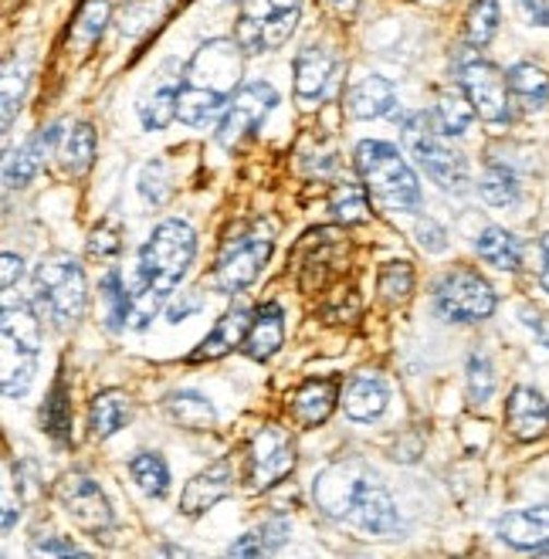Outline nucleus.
<instances>
[{
	"label": "nucleus",
	"mask_w": 549,
	"mask_h": 559,
	"mask_svg": "<svg viewBox=\"0 0 549 559\" xmlns=\"http://www.w3.org/2000/svg\"><path fill=\"white\" fill-rule=\"evenodd\" d=\"M509 92L512 98H520L523 109H542L549 103V75L542 69H536L533 61H520L509 69Z\"/></svg>",
	"instance_id": "obj_28"
},
{
	"label": "nucleus",
	"mask_w": 549,
	"mask_h": 559,
	"mask_svg": "<svg viewBox=\"0 0 549 559\" xmlns=\"http://www.w3.org/2000/svg\"><path fill=\"white\" fill-rule=\"evenodd\" d=\"M21 275H24V261H21V254L8 251L4 258H0V288H14V285L21 282Z\"/></svg>",
	"instance_id": "obj_48"
},
{
	"label": "nucleus",
	"mask_w": 549,
	"mask_h": 559,
	"mask_svg": "<svg viewBox=\"0 0 549 559\" xmlns=\"http://www.w3.org/2000/svg\"><path fill=\"white\" fill-rule=\"evenodd\" d=\"M520 11L529 24L549 27V0H520Z\"/></svg>",
	"instance_id": "obj_49"
},
{
	"label": "nucleus",
	"mask_w": 549,
	"mask_h": 559,
	"mask_svg": "<svg viewBox=\"0 0 549 559\" xmlns=\"http://www.w3.org/2000/svg\"><path fill=\"white\" fill-rule=\"evenodd\" d=\"M198 309H201V299L187 292V302H174L170 306V322H180V319H187L190 312H198Z\"/></svg>",
	"instance_id": "obj_52"
},
{
	"label": "nucleus",
	"mask_w": 549,
	"mask_h": 559,
	"mask_svg": "<svg viewBox=\"0 0 549 559\" xmlns=\"http://www.w3.org/2000/svg\"><path fill=\"white\" fill-rule=\"evenodd\" d=\"M99 302H103V319L109 333H119L122 325H129V292L122 288L119 272H109L99 285Z\"/></svg>",
	"instance_id": "obj_38"
},
{
	"label": "nucleus",
	"mask_w": 549,
	"mask_h": 559,
	"mask_svg": "<svg viewBox=\"0 0 549 559\" xmlns=\"http://www.w3.org/2000/svg\"><path fill=\"white\" fill-rule=\"evenodd\" d=\"M478 193L486 197L492 207H512V204H520V177H515L505 163H489L486 174L478 180Z\"/></svg>",
	"instance_id": "obj_32"
},
{
	"label": "nucleus",
	"mask_w": 549,
	"mask_h": 559,
	"mask_svg": "<svg viewBox=\"0 0 549 559\" xmlns=\"http://www.w3.org/2000/svg\"><path fill=\"white\" fill-rule=\"evenodd\" d=\"M293 468H296V441H293V435H288L285 427H278V424L262 427V431H258L251 438V444H248V468H244L248 488L251 491H268L285 475H293Z\"/></svg>",
	"instance_id": "obj_11"
},
{
	"label": "nucleus",
	"mask_w": 549,
	"mask_h": 559,
	"mask_svg": "<svg viewBox=\"0 0 549 559\" xmlns=\"http://www.w3.org/2000/svg\"><path fill=\"white\" fill-rule=\"evenodd\" d=\"M333 407H336V383L333 380H309L293 397L296 420L306 424V427L322 424L333 414Z\"/></svg>",
	"instance_id": "obj_27"
},
{
	"label": "nucleus",
	"mask_w": 549,
	"mask_h": 559,
	"mask_svg": "<svg viewBox=\"0 0 549 559\" xmlns=\"http://www.w3.org/2000/svg\"><path fill=\"white\" fill-rule=\"evenodd\" d=\"M55 496L82 533L88 536H106L112 530V509H109V499L103 496V488L95 485L88 475H64L55 488Z\"/></svg>",
	"instance_id": "obj_13"
},
{
	"label": "nucleus",
	"mask_w": 549,
	"mask_h": 559,
	"mask_svg": "<svg viewBox=\"0 0 549 559\" xmlns=\"http://www.w3.org/2000/svg\"><path fill=\"white\" fill-rule=\"evenodd\" d=\"M129 472H133V481L140 485V491H146L150 499H164L170 488V468L156 451H140L129 462Z\"/></svg>",
	"instance_id": "obj_31"
},
{
	"label": "nucleus",
	"mask_w": 549,
	"mask_h": 559,
	"mask_svg": "<svg viewBox=\"0 0 549 559\" xmlns=\"http://www.w3.org/2000/svg\"><path fill=\"white\" fill-rule=\"evenodd\" d=\"M386 404H391V390H386V380L380 373H353L343 386V411L353 420H377Z\"/></svg>",
	"instance_id": "obj_18"
},
{
	"label": "nucleus",
	"mask_w": 549,
	"mask_h": 559,
	"mask_svg": "<svg viewBox=\"0 0 549 559\" xmlns=\"http://www.w3.org/2000/svg\"><path fill=\"white\" fill-rule=\"evenodd\" d=\"M414 288V269L407 261H386L380 272V292L386 302H404Z\"/></svg>",
	"instance_id": "obj_41"
},
{
	"label": "nucleus",
	"mask_w": 549,
	"mask_h": 559,
	"mask_svg": "<svg viewBox=\"0 0 549 559\" xmlns=\"http://www.w3.org/2000/svg\"><path fill=\"white\" fill-rule=\"evenodd\" d=\"M496 530L515 549H546L549 546V502L505 512Z\"/></svg>",
	"instance_id": "obj_16"
},
{
	"label": "nucleus",
	"mask_w": 549,
	"mask_h": 559,
	"mask_svg": "<svg viewBox=\"0 0 549 559\" xmlns=\"http://www.w3.org/2000/svg\"><path fill=\"white\" fill-rule=\"evenodd\" d=\"M282 343H285V312H282V306H275V302L262 306L251 319V329H248L241 349L251 359H258V364H265V359H272L282 349Z\"/></svg>",
	"instance_id": "obj_21"
},
{
	"label": "nucleus",
	"mask_w": 549,
	"mask_h": 559,
	"mask_svg": "<svg viewBox=\"0 0 549 559\" xmlns=\"http://www.w3.org/2000/svg\"><path fill=\"white\" fill-rule=\"evenodd\" d=\"M140 190H143L146 201H153V204H164L167 201L170 187H167V167H164V163H159V159L146 163L143 174H140Z\"/></svg>",
	"instance_id": "obj_46"
},
{
	"label": "nucleus",
	"mask_w": 549,
	"mask_h": 559,
	"mask_svg": "<svg viewBox=\"0 0 549 559\" xmlns=\"http://www.w3.org/2000/svg\"><path fill=\"white\" fill-rule=\"evenodd\" d=\"M235 491V465L228 457H220V462L207 465L201 475H193L183 488L180 496V512L183 515H201L207 509H214L220 499H228Z\"/></svg>",
	"instance_id": "obj_15"
},
{
	"label": "nucleus",
	"mask_w": 549,
	"mask_h": 559,
	"mask_svg": "<svg viewBox=\"0 0 549 559\" xmlns=\"http://www.w3.org/2000/svg\"><path fill=\"white\" fill-rule=\"evenodd\" d=\"M31 377H35V356H31V353H21L17 367H14V359L4 356V397H8V401L24 397L27 386H31Z\"/></svg>",
	"instance_id": "obj_42"
},
{
	"label": "nucleus",
	"mask_w": 549,
	"mask_h": 559,
	"mask_svg": "<svg viewBox=\"0 0 549 559\" xmlns=\"http://www.w3.org/2000/svg\"><path fill=\"white\" fill-rule=\"evenodd\" d=\"M492 393H496V370L489 364V356L472 353V359H468V401L475 407H481V404L492 401Z\"/></svg>",
	"instance_id": "obj_40"
},
{
	"label": "nucleus",
	"mask_w": 549,
	"mask_h": 559,
	"mask_svg": "<svg viewBox=\"0 0 549 559\" xmlns=\"http://www.w3.org/2000/svg\"><path fill=\"white\" fill-rule=\"evenodd\" d=\"M31 288H35V309L55 329H69L85 316L88 285H85L82 265L72 254H64V251L45 254L38 261L35 275H31Z\"/></svg>",
	"instance_id": "obj_4"
},
{
	"label": "nucleus",
	"mask_w": 549,
	"mask_h": 559,
	"mask_svg": "<svg viewBox=\"0 0 549 559\" xmlns=\"http://www.w3.org/2000/svg\"><path fill=\"white\" fill-rule=\"evenodd\" d=\"M499 31V4L496 0H475L465 14V41L472 48H486Z\"/></svg>",
	"instance_id": "obj_37"
},
{
	"label": "nucleus",
	"mask_w": 549,
	"mask_h": 559,
	"mask_svg": "<svg viewBox=\"0 0 549 559\" xmlns=\"http://www.w3.org/2000/svg\"><path fill=\"white\" fill-rule=\"evenodd\" d=\"M278 106V92L268 82H248L235 92L217 126V143L224 150H235L241 140H248L258 126L268 119V112Z\"/></svg>",
	"instance_id": "obj_12"
},
{
	"label": "nucleus",
	"mask_w": 549,
	"mask_h": 559,
	"mask_svg": "<svg viewBox=\"0 0 549 559\" xmlns=\"http://www.w3.org/2000/svg\"><path fill=\"white\" fill-rule=\"evenodd\" d=\"M302 17V0H241L235 24V41L244 55H262L282 48L296 35Z\"/></svg>",
	"instance_id": "obj_8"
},
{
	"label": "nucleus",
	"mask_w": 549,
	"mask_h": 559,
	"mask_svg": "<svg viewBox=\"0 0 549 559\" xmlns=\"http://www.w3.org/2000/svg\"><path fill=\"white\" fill-rule=\"evenodd\" d=\"M475 248L489 265H496L502 272H515L523 265V245L512 231H505V227H486V231L478 235Z\"/></svg>",
	"instance_id": "obj_30"
},
{
	"label": "nucleus",
	"mask_w": 549,
	"mask_h": 559,
	"mask_svg": "<svg viewBox=\"0 0 549 559\" xmlns=\"http://www.w3.org/2000/svg\"><path fill=\"white\" fill-rule=\"evenodd\" d=\"M417 245H421L425 251H431V254L444 251V248H447V235H444V227H441L438 221H431V217L417 221Z\"/></svg>",
	"instance_id": "obj_47"
},
{
	"label": "nucleus",
	"mask_w": 549,
	"mask_h": 559,
	"mask_svg": "<svg viewBox=\"0 0 549 559\" xmlns=\"http://www.w3.org/2000/svg\"><path fill=\"white\" fill-rule=\"evenodd\" d=\"M272 245H275L272 241V227L265 221H254V224L238 227V231H231L228 241L220 245V254H217L211 285L220 295L244 292L258 275H262L265 261L272 254Z\"/></svg>",
	"instance_id": "obj_7"
},
{
	"label": "nucleus",
	"mask_w": 549,
	"mask_h": 559,
	"mask_svg": "<svg viewBox=\"0 0 549 559\" xmlns=\"http://www.w3.org/2000/svg\"><path fill=\"white\" fill-rule=\"evenodd\" d=\"M244 51L238 41L211 38L204 41L180 72L177 119L183 126H207L241 88Z\"/></svg>",
	"instance_id": "obj_2"
},
{
	"label": "nucleus",
	"mask_w": 549,
	"mask_h": 559,
	"mask_svg": "<svg viewBox=\"0 0 549 559\" xmlns=\"http://www.w3.org/2000/svg\"><path fill=\"white\" fill-rule=\"evenodd\" d=\"M129 420V397L122 390H103L92 397V407H88V427H92V438H112L119 427Z\"/></svg>",
	"instance_id": "obj_26"
},
{
	"label": "nucleus",
	"mask_w": 549,
	"mask_h": 559,
	"mask_svg": "<svg viewBox=\"0 0 549 559\" xmlns=\"http://www.w3.org/2000/svg\"><path fill=\"white\" fill-rule=\"evenodd\" d=\"M357 174L370 193V201L380 211L410 214L421 207V183H417V174L407 167V159L397 153V146L363 140L357 146Z\"/></svg>",
	"instance_id": "obj_3"
},
{
	"label": "nucleus",
	"mask_w": 549,
	"mask_h": 559,
	"mask_svg": "<svg viewBox=\"0 0 549 559\" xmlns=\"http://www.w3.org/2000/svg\"><path fill=\"white\" fill-rule=\"evenodd\" d=\"M193 254H198V235H193V227L177 217L159 221L140 251V278L156 285L159 292L174 295V288L183 282L187 269L193 265Z\"/></svg>",
	"instance_id": "obj_6"
},
{
	"label": "nucleus",
	"mask_w": 549,
	"mask_h": 559,
	"mask_svg": "<svg viewBox=\"0 0 549 559\" xmlns=\"http://www.w3.org/2000/svg\"><path fill=\"white\" fill-rule=\"evenodd\" d=\"M434 306L451 322H481L496 312V292L478 272L455 269L434 285Z\"/></svg>",
	"instance_id": "obj_10"
},
{
	"label": "nucleus",
	"mask_w": 549,
	"mask_h": 559,
	"mask_svg": "<svg viewBox=\"0 0 549 559\" xmlns=\"http://www.w3.org/2000/svg\"><path fill=\"white\" fill-rule=\"evenodd\" d=\"M251 319H254V316H251L248 306L228 309V312H224V316L214 322V329L204 336V343L190 353V364H204V359H220V356H228L235 346L244 343L248 329H251Z\"/></svg>",
	"instance_id": "obj_17"
},
{
	"label": "nucleus",
	"mask_w": 549,
	"mask_h": 559,
	"mask_svg": "<svg viewBox=\"0 0 549 559\" xmlns=\"http://www.w3.org/2000/svg\"><path fill=\"white\" fill-rule=\"evenodd\" d=\"M288 539V522L285 519H268L262 530H251L238 543L228 546V556H265L275 552Z\"/></svg>",
	"instance_id": "obj_35"
},
{
	"label": "nucleus",
	"mask_w": 549,
	"mask_h": 559,
	"mask_svg": "<svg viewBox=\"0 0 549 559\" xmlns=\"http://www.w3.org/2000/svg\"><path fill=\"white\" fill-rule=\"evenodd\" d=\"M330 211L343 221V224H357L367 221L370 211V193L363 183H339L330 197Z\"/></svg>",
	"instance_id": "obj_39"
},
{
	"label": "nucleus",
	"mask_w": 549,
	"mask_h": 559,
	"mask_svg": "<svg viewBox=\"0 0 549 559\" xmlns=\"http://www.w3.org/2000/svg\"><path fill=\"white\" fill-rule=\"evenodd\" d=\"M58 167L64 177H85L95 159V129L88 122H75L58 136Z\"/></svg>",
	"instance_id": "obj_23"
},
{
	"label": "nucleus",
	"mask_w": 549,
	"mask_h": 559,
	"mask_svg": "<svg viewBox=\"0 0 549 559\" xmlns=\"http://www.w3.org/2000/svg\"><path fill=\"white\" fill-rule=\"evenodd\" d=\"M472 119H475V106L468 103V95H465V88L462 92H444L441 98H438V109H434V122H438V129L444 136H462L465 129L472 126Z\"/></svg>",
	"instance_id": "obj_33"
},
{
	"label": "nucleus",
	"mask_w": 549,
	"mask_h": 559,
	"mask_svg": "<svg viewBox=\"0 0 549 559\" xmlns=\"http://www.w3.org/2000/svg\"><path fill=\"white\" fill-rule=\"evenodd\" d=\"M478 48H472L468 58H462L458 82L468 95V103L475 106V116L486 119L489 126H505L512 119V92L509 79L496 69L492 61L478 58Z\"/></svg>",
	"instance_id": "obj_9"
},
{
	"label": "nucleus",
	"mask_w": 549,
	"mask_h": 559,
	"mask_svg": "<svg viewBox=\"0 0 549 559\" xmlns=\"http://www.w3.org/2000/svg\"><path fill=\"white\" fill-rule=\"evenodd\" d=\"M539 248H542V272H539V282H542V288L549 292V231L542 235Z\"/></svg>",
	"instance_id": "obj_53"
},
{
	"label": "nucleus",
	"mask_w": 549,
	"mask_h": 559,
	"mask_svg": "<svg viewBox=\"0 0 549 559\" xmlns=\"http://www.w3.org/2000/svg\"><path fill=\"white\" fill-rule=\"evenodd\" d=\"M167 414L174 424L187 427V431H207V427H214L217 420V411L207 397H201V393L193 390H177L167 397Z\"/></svg>",
	"instance_id": "obj_29"
},
{
	"label": "nucleus",
	"mask_w": 549,
	"mask_h": 559,
	"mask_svg": "<svg viewBox=\"0 0 549 559\" xmlns=\"http://www.w3.org/2000/svg\"><path fill=\"white\" fill-rule=\"evenodd\" d=\"M167 299H170L167 292H159L156 285L136 275V288L129 292V329H146L156 319V312L167 306Z\"/></svg>",
	"instance_id": "obj_36"
},
{
	"label": "nucleus",
	"mask_w": 549,
	"mask_h": 559,
	"mask_svg": "<svg viewBox=\"0 0 549 559\" xmlns=\"http://www.w3.org/2000/svg\"><path fill=\"white\" fill-rule=\"evenodd\" d=\"M24 88H27V69L24 64H8L4 69V133L14 122V112L21 109V98H24Z\"/></svg>",
	"instance_id": "obj_44"
},
{
	"label": "nucleus",
	"mask_w": 549,
	"mask_h": 559,
	"mask_svg": "<svg viewBox=\"0 0 549 559\" xmlns=\"http://www.w3.org/2000/svg\"><path fill=\"white\" fill-rule=\"evenodd\" d=\"M336 72V55L326 45H306L296 58V95L306 103L322 98Z\"/></svg>",
	"instance_id": "obj_19"
},
{
	"label": "nucleus",
	"mask_w": 549,
	"mask_h": 559,
	"mask_svg": "<svg viewBox=\"0 0 549 559\" xmlns=\"http://www.w3.org/2000/svg\"><path fill=\"white\" fill-rule=\"evenodd\" d=\"M58 136H61V129L55 126V129H41V133H35L31 136L17 153H11V159H8V170H4V177H8V187H27L31 180H35L41 170H45V163H48V153L55 150V143H58Z\"/></svg>",
	"instance_id": "obj_20"
},
{
	"label": "nucleus",
	"mask_w": 549,
	"mask_h": 559,
	"mask_svg": "<svg viewBox=\"0 0 549 559\" xmlns=\"http://www.w3.org/2000/svg\"><path fill=\"white\" fill-rule=\"evenodd\" d=\"M315 506L336 522H346L367 536L401 533V515L383 481L360 462L330 465L312 481Z\"/></svg>",
	"instance_id": "obj_1"
},
{
	"label": "nucleus",
	"mask_w": 549,
	"mask_h": 559,
	"mask_svg": "<svg viewBox=\"0 0 549 559\" xmlns=\"http://www.w3.org/2000/svg\"><path fill=\"white\" fill-rule=\"evenodd\" d=\"M109 21V0H85L79 24H75V38L82 41H95L103 35V27Z\"/></svg>",
	"instance_id": "obj_43"
},
{
	"label": "nucleus",
	"mask_w": 549,
	"mask_h": 559,
	"mask_svg": "<svg viewBox=\"0 0 549 559\" xmlns=\"http://www.w3.org/2000/svg\"><path fill=\"white\" fill-rule=\"evenodd\" d=\"M0 325H4V346L38 356V349H41V312L38 309H31L27 302L8 306L4 322Z\"/></svg>",
	"instance_id": "obj_24"
},
{
	"label": "nucleus",
	"mask_w": 549,
	"mask_h": 559,
	"mask_svg": "<svg viewBox=\"0 0 549 559\" xmlns=\"http://www.w3.org/2000/svg\"><path fill=\"white\" fill-rule=\"evenodd\" d=\"M401 140L407 153L421 163L425 174L451 193L468 190V163L465 156L447 143V136L438 129L434 116L428 112H410L401 119Z\"/></svg>",
	"instance_id": "obj_5"
},
{
	"label": "nucleus",
	"mask_w": 549,
	"mask_h": 559,
	"mask_svg": "<svg viewBox=\"0 0 549 559\" xmlns=\"http://www.w3.org/2000/svg\"><path fill=\"white\" fill-rule=\"evenodd\" d=\"M523 322L536 333V340L549 349V316L539 312V309H523Z\"/></svg>",
	"instance_id": "obj_50"
},
{
	"label": "nucleus",
	"mask_w": 549,
	"mask_h": 559,
	"mask_svg": "<svg viewBox=\"0 0 549 559\" xmlns=\"http://www.w3.org/2000/svg\"><path fill=\"white\" fill-rule=\"evenodd\" d=\"M41 427L61 444L72 438V404H69V383L64 380H58L48 393V401L41 407Z\"/></svg>",
	"instance_id": "obj_34"
},
{
	"label": "nucleus",
	"mask_w": 549,
	"mask_h": 559,
	"mask_svg": "<svg viewBox=\"0 0 549 559\" xmlns=\"http://www.w3.org/2000/svg\"><path fill=\"white\" fill-rule=\"evenodd\" d=\"M177 92H180V75H164L140 103V119L150 133H159L177 119Z\"/></svg>",
	"instance_id": "obj_25"
},
{
	"label": "nucleus",
	"mask_w": 549,
	"mask_h": 559,
	"mask_svg": "<svg viewBox=\"0 0 549 559\" xmlns=\"http://www.w3.org/2000/svg\"><path fill=\"white\" fill-rule=\"evenodd\" d=\"M122 251V231L116 221H106L92 231L88 238V254L92 258H116Z\"/></svg>",
	"instance_id": "obj_45"
},
{
	"label": "nucleus",
	"mask_w": 549,
	"mask_h": 559,
	"mask_svg": "<svg viewBox=\"0 0 549 559\" xmlns=\"http://www.w3.org/2000/svg\"><path fill=\"white\" fill-rule=\"evenodd\" d=\"M35 556H85V549H79L75 543H64V539H45L35 546Z\"/></svg>",
	"instance_id": "obj_51"
},
{
	"label": "nucleus",
	"mask_w": 549,
	"mask_h": 559,
	"mask_svg": "<svg viewBox=\"0 0 549 559\" xmlns=\"http://www.w3.org/2000/svg\"><path fill=\"white\" fill-rule=\"evenodd\" d=\"M505 427L515 441H539L549 431V401L533 386H515L505 401Z\"/></svg>",
	"instance_id": "obj_14"
},
{
	"label": "nucleus",
	"mask_w": 549,
	"mask_h": 559,
	"mask_svg": "<svg viewBox=\"0 0 549 559\" xmlns=\"http://www.w3.org/2000/svg\"><path fill=\"white\" fill-rule=\"evenodd\" d=\"M397 106V88L380 79V75H367L363 82H357L346 95V109L357 119H380Z\"/></svg>",
	"instance_id": "obj_22"
}]
</instances>
